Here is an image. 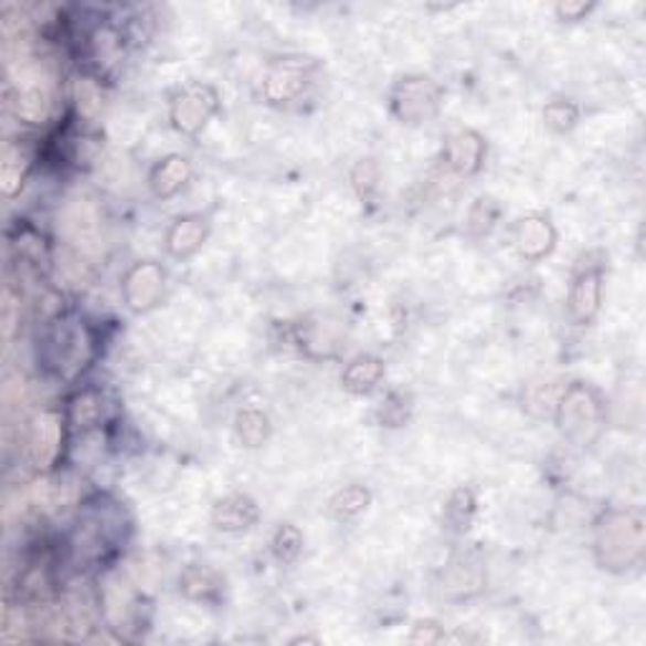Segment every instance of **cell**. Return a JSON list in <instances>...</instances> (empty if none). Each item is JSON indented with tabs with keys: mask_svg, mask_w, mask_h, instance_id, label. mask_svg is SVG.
<instances>
[{
	"mask_svg": "<svg viewBox=\"0 0 646 646\" xmlns=\"http://www.w3.org/2000/svg\"><path fill=\"white\" fill-rule=\"evenodd\" d=\"M594 559L599 569L626 573L642 565L646 553V520L636 508H608L594 523Z\"/></svg>",
	"mask_w": 646,
	"mask_h": 646,
	"instance_id": "6da1fadb",
	"label": "cell"
},
{
	"mask_svg": "<svg viewBox=\"0 0 646 646\" xmlns=\"http://www.w3.org/2000/svg\"><path fill=\"white\" fill-rule=\"evenodd\" d=\"M553 420L565 440L586 447L604 430L606 402L594 384L571 382L563 386L559 402H555Z\"/></svg>",
	"mask_w": 646,
	"mask_h": 646,
	"instance_id": "7a4b0ae2",
	"label": "cell"
},
{
	"mask_svg": "<svg viewBox=\"0 0 646 646\" xmlns=\"http://www.w3.org/2000/svg\"><path fill=\"white\" fill-rule=\"evenodd\" d=\"M39 359L53 374L74 377L92 359V336L76 318L59 316L46 324L39 343Z\"/></svg>",
	"mask_w": 646,
	"mask_h": 646,
	"instance_id": "3957f363",
	"label": "cell"
},
{
	"mask_svg": "<svg viewBox=\"0 0 646 646\" xmlns=\"http://www.w3.org/2000/svg\"><path fill=\"white\" fill-rule=\"evenodd\" d=\"M442 96L445 92L432 76L406 74L396 78L389 92V109L404 127H422L440 114Z\"/></svg>",
	"mask_w": 646,
	"mask_h": 646,
	"instance_id": "277c9868",
	"label": "cell"
},
{
	"mask_svg": "<svg viewBox=\"0 0 646 646\" xmlns=\"http://www.w3.org/2000/svg\"><path fill=\"white\" fill-rule=\"evenodd\" d=\"M220 106H223V102H220L215 86L205 82H190L170 94L167 117H170L177 135L198 137L218 117Z\"/></svg>",
	"mask_w": 646,
	"mask_h": 646,
	"instance_id": "5b68a950",
	"label": "cell"
},
{
	"mask_svg": "<svg viewBox=\"0 0 646 646\" xmlns=\"http://www.w3.org/2000/svg\"><path fill=\"white\" fill-rule=\"evenodd\" d=\"M316 71H318L316 61L304 56H283L271 61L263 74L261 86L265 104L288 106L298 102L300 96L308 92V86H311Z\"/></svg>",
	"mask_w": 646,
	"mask_h": 646,
	"instance_id": "8992f818",
	"label": "cell"
},
{
	"mask_svg": "<svg viewBox=\"0 0 646 646\" xmlns=\"http://www.w3.org/2000/svg\"><path fill=\"white\" fill-rule=\"evenodd\" d=\"M121 300L127 311L145 316L162 304L167 294V268L159 261L131 263L121 276Z\"/></svg>",
	"mask_w": 646,
	"mask_h": 646,
	"instance_id": "52a82bcc",
	"label": "cell"
},
{
	"mask_svg": "<svg viewBox=\"0 0 646 646\" xmlns=\"http://www.w3.org/2000/svg\"><path fill=\"white\" fill-rule=\"evenodd\" d=\"M604 261L591 263V253L579 263L576 273H573L569 286V300H565V311L576 326H589L596 321L601 311V300H604Z\"/></svg>",
	"mask_w": 646,
	"mask_h": 646,
	"instance_id": "ba28073f",
	"label": "cell"
},
{
	"mask_svg": "<svg viewBox=\"0 0 646 646\" xmlns=\"http://www.w3.org/2000/svg\"><path fill=\"white\" fill-rule=\"evenodd\" d=\"M68 435V424L64 412H43L33 420L29 430V463L35 470L46 473L59 463L61 453H64V442Z\"/></svg>",
	"mask_w": 646,
	"mask_h": 646,
	"instance_id": "9c48e42d",
	"label": "cell"
},
{
	"mask_svg": "<svg viewBox=\"0 0 646 646\" xmlns=\"http://www.w3.org/2000/svg\"><path fill=\"white\" fill-rule=\"evenodd\" d=\"M512 247L526 263H541L559 245V230L543 212H528L510 227Z\"/></svg>",
	"mask_w": 646,
	"mask_h": 646,
	"instance_id": "30bf717a",
	"label": "cell"
},
{
	"mask_svg": "<svg viewBox=\"0 0 646 646\" xmlns=\"http://www.w3.org/2000/svg\"><path fill=\"white\" fill-rule=\"evenodd\" d=\"M488 157V139L475 129H457L447 135L442 145V162L449 172L459 177H473L485 167Z\"/></svg>",
	"mask_w": 646,
	"mask_h": 646,
	"instance_id": "8fae6325",
	"label": "cell"
},
{
	"mask_svg": "<svg viewBox=\"0 0 646 646\" xmlns=\"http://www.w3.org/2000/svg\"><path fill=\"white\" fill-rule=\"evenodd\" d=\"M210 237V218L202 212H190L172 220L165 233V251L172 261H188Z\"/></svg>",
	"mask_w": 646,
	"mask_h": 646,
	"instance_id": "7c38bea8",
	"label": "cell"
},
{
	"mask_svg": "<svg viewBox=\"0 0 646 646\" xmlns=\"http://www.w3.org/2000/svg\"><path fill=\"white\" fill-rule=\"evenodd\" d=\"M261 508L247 493H230L225 498H220L210 512V523L220 533L237 536L258 526Z\"/></svg>",
	"mask_w": 646,
	"mask_h": 646,
	"instance_id": "4fadbf2b",
	"label": "cell"
},
{
	"mask_svg": "<svg viewBox=\"0 0 646 646\" xmlns=\"http://www.w3.org/2000/svg\"><path fill=\"white\" fill-rule=\"evenodd\" d=\"M192 180V162L184 155H167L155 162L147 177V188L155 200H172Z\"/></svg>",
	"mask_w": 646,
	"mask_h": 646,
	"instance_id": "5bb4252c",
	"label": "cell"
},
{
	"mask_svg": "<svg viewBox=\"0 0 646 646\" xmlns=\"http://www.w3.org/2000/svg\"><path fill=\"white\" fill-rule=\"evenodd\" d=\"M180 594L194 604L215 606L225 594L223 573L205 563H192L180 573Z\"/></svg>",
	"mask_w": 646,
	"mask_h": 646,
	"instance_id": "9a60e30c",
	"label": "cell"
},
{
	"mask_svg": "<svg viewBox=\"0 0 646 646\" xmlns=\"http://www.w3.org/2000/svg\"><path fill=\"white\" fill-rule=\"evenodd\" d=\"M386 364L374 353H359L341 371V386L353 396H367L382 384Z\"/></svg>",
	"mask_w": 646,
	"mask_h": 646,
	"instance_id": "2e32d148",
	"label": "cell"
},
{
	"mask_svg": "<svg viewBox=\"0 0 646 646\" xmlns=\"http://www.w3.org/2000/svg\"><path fill=\"white\" fill-rule=\"evenodd\" d=\"M64 417H66V424H68V432H82V435H86V432L102 427V422H104V394L99 392V389H94V386L82 389V392H76L68 400Z\"/></svg>",
	"mask_w": 646,
	"mask_h": 646,
	"instance_id": "e0dca14e",
	"label": "cell"
},
{
	"mask_svg": "<svg viewBox=\"0 0 646 646\" xmlns=\"http://www.w3.org/2000/svg\"><path fill=\"white\" fill-rule=\"evenodd\" d=\"M475 512H477L475 490L470 485H459V488L449 493L445 508H442V526H445L447 533L465 536L473 526Z\"/></svg>",
	"mask_w": 646,
	"mask_h": 646,
	"instance_id": "ac0fdd59",
	"label": "cell"
},
{
	"mask_svg": "<svg viewBox=\"0 0 646 646\" xmlns=\"http://www.w3.org/2000/svg\"><path fill=\"white\" fill-rule=\"evenodd\" d=\"M371 500H374V495H371L367 485L351 483V485H347V488L336 490L331 495L329 518L336 520V523H351V520L364 516L371 506Z\"/></svg>",
	"mask_w": 646,
	"mask_h": 646,
	"instance_id": "d6986e66",
	"label": "cell"
},
{
	"mask_svg": "<svg viewBox=\"0 0 646 646\" xmlns=\"http://www.w3.org/2000/svg\"><path fill=\"white\" fill-rule=\"evenodd\" d=\"M33 167V155L25 145H6L3 149V167H0V188L6 198H15L29 180Z\"/></svg>",
	"mask_w": 646,
	"mask_h": 646,
	"instance_id": "ffe728a7",
	"label": "cell"
},
{
	"mask_svg": "<svg viewBox=\"0 0 646 646\" xmlns=\"http://www.w3.org/2000/svg\"><path fill=\"white\" fill-rule=\"evenodd\" d=\"M273 435V424L268 412H263L261 406H243L235 414V437L247 449H258Z\"/></svg>",
	"mask_w": 646,
	"mask_h": 646,
	"instance_id": "44dd1931",
	"label": "cell"
},
{
	"mask_svg": "<svg viewBox=\"0 0 646 646\" xmlns=\"http://www.w3.org/2000/svg\"><path fill=\"white\" fill-rule=\"evenodd\" d=\"M500 215H502L500 202L490 198V194H480V198L473 202L470 212H467V233L473 237L490 235V230L500 223Z\"/></svg>",
	"mask_w": 646,
	"mask_h": 646,
	"instance_id": "7402d4cb",
	"label": "cell"
},
{
	"mask_svg": "<svg viewBox=\"0 0 646 646\" xmlns=\"http://www.w3.org/2000/svg\"><path fill=\"white\" fill-rule=\"evenodd\" d=\"M271 553L283 565L296 563L300 553H304V533H300V528L294 523H280L271 538Z\"/></svg>",
	"mask_w": 646,
	"mask_h": 646,
	"instance_id": "603a6c76",
	"label": "cell"
},
{
	"mask_svg": "<svg viewBox=\"0 0 646 646\" xmlns=\"http://www.w3.org/2000/svg\"><path fill=\"white\" fill-rule=\"evenodd\" d=\"M581 109L569 99H553L543 106V124L555 135H569L579 127Z\"/></svg>",
	"mask_w": 646,
	"mask_h": 646,
	"instance_id": "cb8c5ba5",
	"label": "cell"
},
{
	"mask_svg": "<svg viewBox=\"0 0 646 646\" xmlns=\"http://www.w3.org/2000/svg\"><path fill=\"white\" fill-rule=\"evenodd\" d=\"M377 414L384 427H404L412 414V396L406 392H389Z\"/></svg>",
	"mask_w": 646,
	"mask_h": 646,
	"instance_id": "d4e9b609",
	"label": "cell"
},
{
	"mask_svg": "<svg viewBox=\"0 0 646 646\" xmlns=\"http://www.w3.org/2000/svg\"><path fill=\"white\" fill-rule=\"evenodd\" d=\"M561 392H563V386L553 384V382L530 384L528 394H526V406L536 414V417H546V414H551V417H553L555 402H559Z\"/></svg>",
	"mask_w": 646,
	"mask_h": 646,
	"instance_id": "484cf974",
	"label": "cell"
},
{
	"mask_svg": "<svg viewBox=\"0 0 646 646\" xmlns=\"http://www.w3.org/2000/svg\"><path fill=\"white\" fill-rule=\"evenodd\" d=\"M351 184L361 200H369L379 188V165L374 159H359L351 170Z\"/></svg>",
	"mask_w": 646,
	"mask_h": 646,
	"instance_id": "4316f807",
	"label": "cell"
},
{
	"mask_svg": "<svg viewBox=\"0 0 646 646\" xmlns=\"http://www.w3.org/2000/svg\"><path fill=\"white\" fill-rule=\"evenodd\" d=\"M596 3H586V0H561V3H555V15H559V21L563 23H576L583 21L591 11H594Z\"/></svg>",
	"mask_w": 646,
	"mask_h": 646,
	"instance_id": "83f0119b",
	"label": "cell"
},
{
	"mask_svg": "<svg viewBox=\"0 0 646 646\" xmlns=\"http://www.w3.org/2000/svg\"><path fill=\"white\" fill-rule=\"evenodd\" d=\"M442 639H445V629L435 622H417L410 636V642L414 644H440Z\"/></svg>",
	"mask_w": 646,
	"mask_h": 646,
	"instance_id": "f1b7e54d",
	"label": "cell"
}]
</instances>
